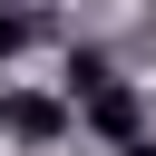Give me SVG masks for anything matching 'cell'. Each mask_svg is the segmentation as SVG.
<instances>
[{"mask_svg":"<svg viewBox=\"0 0 156 156\" xmlns=\"http://www.w3.org/2000/svg\"><path fill=\"white\" fill-rule=\"evenodd\" d=\"M88 127H98L107 146H136V127H146V98H136L127 78H107V88H88Z\"/></svg>","mask_w":156,"mask_h":156,"instance_id":"obj_1","label":"cell"},{"mask_svg":"<svg viewBox=\"0 0 156 156\" xmlns=\"http://www.w3.org/2000/svg\"><path fill=\"white\" fill-rule=\"evenodd\" d=\"M0 127L29 136V146H49V136H68V107L58 98H0Z\"/></svg>","mask_w":156,"mask_h":156,"instance_id":"obj_2","label":"cell"},{"mask_svg":"<svg viewBox=\"0 0 156 156\" xmlns=\"http://www.w3.org/2000/svg\"><path fill=\"white\" fill-rule=\"evenodd\" d=\"M20 39H29V20H20V10H0V58H10Z\"/></svg>","mask_w":156,"mask_h":156,"instance_id":"obj_3","label":"cell"}]
</instances>
